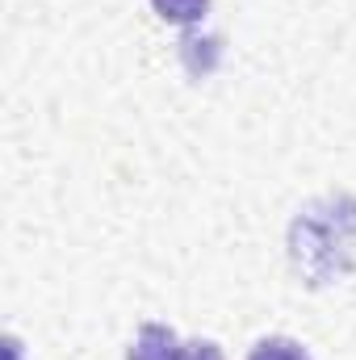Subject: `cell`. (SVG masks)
Returning a JSON list of instances; mask_svg holds the SVG:
<instances>
[{
  "label": "cell",
  "instance_id": "cell-2",
  "mask_svg": "<svg viewBox=\"0 0 356 360\" xmlns=\"http://www.w3.org/2000/svg\"><path fill=\"white\" fill-rule=\"evenodd\" d=\"M126 360H180V340L164 323H143L134 344L126 348Z\"/></svg>",
  "mask_w": 356,
  "mask_h": 360
},
{
  "label": "cell",
  "instance_id": "cell-3",
  "mask_svg": "<svg viewBox=\"0 0 356 360\" xmlns=\"http://www.w3.org/2000/svg\"><path fill=\"white\" fill-rule=\"evenodd\" d=\"M248 360H310V348L293 335H265L248 348Z\"/></svg>",
  "mask_w": 356,
  "mask_h": 360
},
{
  "label": "cell",
  "instance_id": "cell-5",
  "mask_svg": "<svg viewBox=\"0 0 356 360\" xmlns=\"http://www.w3.org/2000/svg\"><path fill=\"white\" fill-rule=\"evenodd\" d=\"M180 360H227V356L214 340H189V344H180Z\"/></svg>",
  "mask_w": 356,
  "mask_h": 360
},
{
  "label": "cell",
  "instance_id": "cell-4",
  "mask_svg": "<svg viewBox=\"0 0 356 360\" xmlns=\"http://www.w3.org/2000/svg\"><path fill=\"white\" fill-rule=\"evenodd\" d=\"M151 8L168 25H197L210 13V0H151Z\"/></svg>",
  "mask_w": 356,
  "mask_h": 360
},
{
  "label": "cell",
  "instance_id": "cell-1",
  "mask_svg": "<svg viewBox=\"0 0 356 360\" xmlns=\"http://www.w3.org/2000/svg\"><path fill=\"white\" fill-rule=\"evenodd\" d=\"M289 264L306 289L340 285L356 269V193H323L289 222Z\"/></svg>",
  "mask_w": 356,
  "mask_h": 360
}]
</instances>
